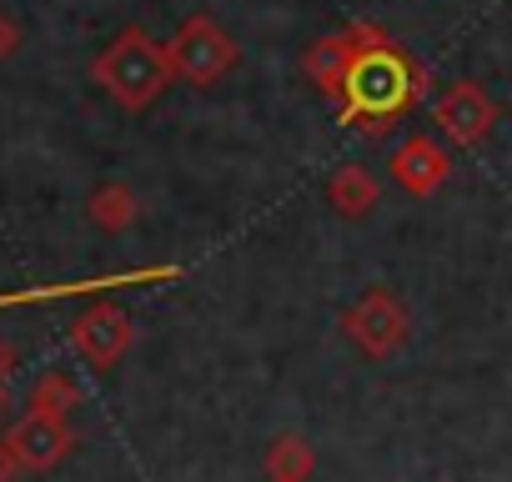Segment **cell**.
<instances>
[{
    "mask_svg": "<svg viewBox=\"0 0 512 482\" xmlns=\"http://www.w3.org/2000/svg\"><path fill=\"white\" fill-rule=\"evenodd\" d=\"M427 76L422 66L382 31V26H367L362 21V51L342 81V121L347 126H367V131H382L392 116H402L417 96H422Z\"/></svg>",
    "mask_w": 512,
    "mask_h": 482,
    "instance_id": "1",
    "label": "cell"
},
{
    "mask_svg": "<svg viewBox=\"0 0 512 482\" xmlns=\"http://www.w3.org/2000/svg\"><path fill=\"white\" fill-rule=\"evenodd\" d=\"M91 76H96L126 111H146V106L166 91V81H171L176 71H171L166 46H156L141 26H131V31H121V36L96 56Z\"/></svg>",
    "mask_w": 512,
    "mask_h": 482,
    "instance_id": "2",
    "label": "cell"
},
{
    "mask_svg": "<svg viewBox=\"0 0 512 482\" xmlns=\"http://www.w3.org/2000/svg\"><path fill=\"white\" fill-rule=\"evenodd\" d=\"M166 56H171V71L181 81H191V86H211L241 61L236 41L211 16H186L181 31L166 41Z\"/></svg>",
    "mask_w": 512,
    "mask_h": 482,
    "instance_id": "3",
    "label": "cell"
},
{
    "mask_svg": "<svg viewBox=\"0 0 512 482\" xmlns=\"http://www.w3.org/2000/svg\"><path fill=\"white\" fill-rule=\"evenodd\" d=\"M342 327H347V337H352L367 357H387V352H397L402 337H407V307H402L387 287H372V292L342 317Z\"/></svg>",
    "mask_w": 512,
    "mask_h": 482,
    "instance_id": "4",
    "label": "cell"
},
{
    "mask_svg": "<svg viewBox=\"0 0 512 482\" xmlns=\"http://www.w3.org/2000/svg\"><path fill=\"white\" fill-rule=\"evenodd\" d=\"M0 442H6V452L16 457V467H26V472H46V467H56L66 452H71V422L61 417V412H26L6 437H0Z\"/></svg>",
    "mask_w": 512,
    "mask_h": 482,
    "instance_id": "5",
    "label": "cell"
},
{
    "mask_svg": "<svg viewBox=\"0 0 512 482\" xmlns=\"http://www.w3.org/2000/svg\"><path fill=\"white\" fill-rule=\"evenodd\" d=\"M432 121H437V131H442L447 141H457V146H477V141L492 131L497 106H492V96H487L477 81H452V86L437 96Z\"/></svg>",
    "mask_w": 512,
    "mask_h": 482,
    "instance_id": "6",
    "label": "cell"
},
{
    "mask_svg": "<svg viewBox=\"0 0 512 482\" xmlns=\"http://www.w3.org/2000/svg\"><path fill=\"white\" fill-rule=\"evenodd\" d=\"M131 337H136V327H131V317H126L116 302H96V307H86V312L71 322V347H76L91 367H116V362L126 357Z\"/></svg>",
    "mask_w": 512,
    "mask_h": 482,
    "instance_id": "7",
    "label": "cell"
},
{
    "mask_svg": "<svg viewBox=\"0 0 512 482\" xmlns=\"http://www.w3.org/2000/svg\"><path fill=\"white\" fill-rule=\"evenodd\" d=\"M357 51H362V26H352V31H342V36H322V41L307 46L302 71H307V81H312L322 96H342V81H347Z\"/></svg>",
    "mask_w": 512,
    "mask_h": 482,
    "instance_id": "8",
    "label": "cell"
},
{
    "mask_svg": "<svg viewBox=\"0 0 512 482\" xmlns=\"http://www.w3.org/2000/svg\"><path fill=\"white\" fill-rule=\"evenodd\" d=\"M387 171H392V181H397L402 191L427 196V191H437L442 176H447V151H442L432 136H407V141L392 151Z\"/></svg>",
    "mask_w": 512,
    "mask_h": 482,
    "instance_id": "9",
    "label": "cell"
},
{
    "mask_svg": "<svg viewBox=\"0 0 512 482\" xmlns=\"http://www.w3.org/2000/svg\"><path fill=\"white\" fill-rule=\"evenodd\" d=\"M327 196H332V206H337L342 216H367V211L377 206L382 186H377V176H372L367 166H342V171L332 176Z\"/></svg>",
    "mask_w": 512,
    "mask_h": 482,
    "instance_id": "10",
    "label": "cell"
},
{
    "mask_svg": "<svg viewBox=\"0 0 512 482\" xmlns=\"http://www.w3.org/2000/svg\"><path fill=\"white\" fill-rule=\"evenodd\" d=\"M86 211H91V221L101 231H126L136 221V191L126 181H106V186L91 191V206Z\"/></svg>",
    "mask_w": 512,
    "mask_h": 482,
    "instance_id": "11",
    "label": "cell"
},
{
    "mask_svg": "<svg viewBox=\"0 0 512 482\" xmlns=\"http://www.w3.org/2000/svg\"><path fill=\"white\" fill-rule=\"evenodd\" d=\"M312 467H317V457H312V447L302 437H292V432L272 437V447H267V477L272 482H307Z\"/></svg>",
    "mask_w": 512,
    "mask_h": 482,
    "instance_id": "12",
    "label": "cell"
},
{
    "mask_svg": "<svg viewBox=\"0 0 512 482\" xmlns=\"http://www.w3.org/2000/svg\"><path fill=\"white\" fill-rule=\"evenodd\" d=\"M76 402H81V392H76V382H71L66 372H46V377L31 387V407H36V412H61V417H66Z\"/></svg>",
    "mask_w": 512,
    "mask_h": 482,
    "instance_id": "13",
    "label": "cell"
},
{
    "mask_svg": "<svg viewBox=\"0 0 512 482\" xmlns=\"http://www.w3.org/2000/svg\"><path fill=\"white\" fill-rule=\"evenodd\" d=\"M16 41H21V31H16L11 21H0V56H6V51H16Z\"/></svg>",
    "mask_w": 512,
    "mask_h": 482,
    "instance_id": "14",
    "label": "cell"
},
{
    "mask_svg": "<svg viewBox=\"0 0 512 482\" xmlns=\"http://www.w3.org/2000/svg\"><path fill=\"white\" fill-rule=\"evenodd\" d=\"M11 367H16V352H11V342H6V337H0V377H6Z\"/></svg>",
    "mask_w": 512,
    "mask_h": 482,
    "instance_id": "15",
    "label": "cell"
},
{
    "mask_svg": "<svg viewBox=\"0 0 512 482\" xmlns=\"http://www.w3.org/2000/svg\"><path fill=\"white\" fill-rule=\"evenodd\" d=\"M11 472H16V457L6 452V442H0V482H11Z\"/></svg>",
    "mask_w": 512,
    "mask_h": 482,
    "instance_id": "16",
    "label": "cell"
},
{
    "mask_svg": "<svg viewBox=\"0 0 512 482\" xmlns=\"http://www.w3.org/2000/svg\"><path fill=\"white\" fill-rule=\"evenodd\" d=\"M0 407H6V377H0Z\"/></svg>",
    "mask_w": 512,
    "mask_h": 482,
    "instance_id": "17",
    "label": "cell"
}]
</instances>
